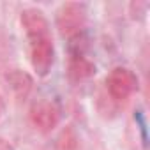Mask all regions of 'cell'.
Returning <instances> with one entry per match:
<instances>
[{
  "instance_id": "6",
  "label": "cell",
  "mask_w": 150,
  "mask_h": 150,
  "mask_svg": "<svg viewBox=\"0 0 150 150\" xmlns=\"http://www.w3.org/2000/svg\"><path fill=\"white\" fill-rule=\"evenodd\" d=\"M94 74H96V65L88 58H85L81 53L71 55V58H69V76L72 80H76V81L88 80Z\"/></svg>"
},
{
  "instance_id": "8",
  "label": "cell",
  "mask_w": 150,
  "mask_h": 150,
  "mask_svg": "<svg viewBox=\"0 0 150 150\" xmlns=\"http://www.w3.org/2000/svg\"><path fill=\"white\" fill-rule=\"evenodd\" d=\"M2 113H4V104H2V99H0V117H2Z\"/></svg>"
},
{
  "instance_id": "4",
  "label": "cell",
  "mask_w": 150,
  "mask_h": 150,
  "mask_svg": "<svg viewBox=\"0 0 150 150\" xmlns=\"http://www.w3.org/2000/svg\"><path fill=\"white\" fill-rule=\"evenodd\" d=\"M55 62V48L51 37L30 42V64L37 76H48Z\"/></svg>"
},
{
  "instance_id": "7",
  "label": "cell",
  "mask_w": 150,
  "mask_h": 150,
  "mask_svg": "<svg viewBox=\"0 0 150 150\" xmlns=\"http://www.w3.org/2000/svg\"><path fill=\"white\" fill-rule=\"evenodd\" d=\"M7 81H9L13 92H14L18 97H25V96L30 92L32 83H34L28 74L23 72V71H20V69H14V71H11V72L7 74Z\"/></svg>"
},
{
  "instance_id": "2",
  "label": "cell",
  "mask_w": 150,
  "mask_h": 150,
  "mask_svg": "<svg viewBox=\"0 0 150 150\" xmlns=\"http://www.w3.org/2000/svg\"><path fill=\"white\" fill-rule=\"evenodd\" d=\"M106 88L115 101H125L139 88L138 76L125 67H115L106 76Z\"/></svg>"
},
{
  "instance_id": "5",
  "label": "cell",
  "mask_w": 150,
  "mask_h": 150,
  "mask_svg": "<svg viewBox=\"0 0 150 150\" xmlns=\"http://www.w3.org/2000/svg\"><path fill=\"white\" fill-rule=\"evenodd\" d=\"M21 25H23V30L27 34L28 42L51 37L50 23H48L44 13L35 9V7H28V9H25L21 13Z\"/></svg>"
},
{
  "instance_id": "3",
  "label": "cell",
  "mask_w": 150,
  "mask_h": 150,
  "mask_svg": "<svg viewBox=\"0 0 150 150\" xmlns=\"http://www.w3.org/2000/svg\"><path fill=\"white\" fill-rule=\"evenodd\" d=\"M60 117H62L60 108L53 101H48V99H41V101L34 103L30 108V120L42 132L53 131L58 125Z\"/></svg>"
},
{
  "instance_id": "1",
  "label": "cell",
  "mask_w": 150,
  "mask_h": 150,
  "mask_svg": "<svg viewBox=\"0 0 150 150\" xmlns=\"http://www.w3.org/2000/svg\"><path fill=\"white\" fill-rule=\"evenodd\" d=\"M87 23V9L83 4L67 2L57 13V28L62 37L72 39L80 35Z\"/></svg>"
}]
</instances>
